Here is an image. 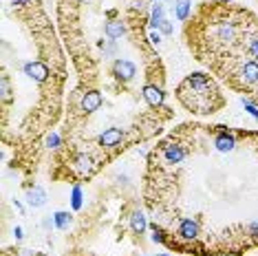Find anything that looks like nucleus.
Instances as JSON below:
<instances>
[{"instance_id": "f257e3e1", "label": "nucleus", "mask_w": 258, "mask_h": 256, "mask_svg": "<svg viewBox=\"0 0 258 256\" xmlns=\"http://www.w3.org/2000/svg\"><path fill=\"white\" fill-rule=\"evenodd\" d=\"M177 97L190 113H196V115H210L223 106V97H221L214 80L203 75V73L188 75L179 84Z\"/></svg>"}, {"instance_id": "20e7f679", "label": "nucleus", "mask_w": 258, "mask_h": 256, "mask_svg": "<svg viewBox=\"0 0 258 256\" xmlns=\"http://www.w3.org/2000/svg\"><path fill=\"white\" fill-rule=\"evenodd\" d=\"M24 73H27L31 80H35V82H44L49 75H51L49 67H47V64H42V62H29V64H24Z\"/></svg>"}, {"instance_id": "f8f14e48", "label": "nucleus", "mask_w": 258, "mask_h": 256, "mask_svg": "<svg viewBox=\"0 0 258 256\" xmlns=\"http://www.w3.org/2000/svg\"><path fill=\"white\" fill-rule=\"evenodd\" d=\"M55 225L60 230H67L71 225V214L69 212H55Z\"/></svg>"}, {"instance_id": "423d86ee", "label": "nucleus", "mask_w": 258, "mask_h": 256, "mask_svg": "<svg viewBox=\"0 0 258 256\" xmlns=\"http://www.w3.org/2000/svg\"><path fill=\"white\" fill-rule=\"evenodd\" d=\"M100 106H102L100 91H88V93H84V97H82V110H84V113H95Z\"/></svg>"}, {"instance_id": "a211bd4d", "label": "nucleus", "mask_w": 258, "mask_h": 256, "mask_svg": "<svg viewBox=\"0 0 258 256\" xmlns=\"http://www.w3.org/2000/svg\"><path fill=\"white\" fill-rule=\"evenodd\" d=\"M11 2H14V5H29L31 0H11Z\"/></svg>"}, {"instance_id": "1a4fd4ad", "label": "nucleus", "mask_w": 258, "mask_h": 256, "mask_svg": "<svg viewBox=\"0 0 258 256\" xmlns=\"http://www.w3.org/2000/svg\"><path fill=\"white\" fill-rule=\"evenodd\" d=\"M29 203L34 205V208H40V205L47 203V192L42 188H34L29 190Z\"/></svg>"}, {"instance_id": "2eb2a0df", "label": "nucleus", "mask_w": 258, "mask_h": 256, "mask_svg": "<svg viewBox=\"0 0 258 256\" xmlns=\"http://www.w3.org/2000/svg\"><path fill=\"white\" fill-rule=\"evenodd\" d=\"M243 104H245V109L249 110V115H254V117L258 119V110H256V106H254V104H252V102H249V100H243Z\"/></svg>"}, {"instance_id": "dca6fc26", "label": "nucleus", "mask_w": 258, "mask_h": 256, "mask_svg": "<svg viewBox=\"0 0 258 256\" xmlns=\"http://www.w3.org/2000/svg\"><path fill=\"white\" fill-rule=\"evenodd\" d=\"M159 29H161V31H163L166 36H170V34H172V24L168 22V20H163V22H161V27H159Z\"/></svg>"}, {"instance_id": "9d476101", "label": "nucleus", "mask_w": 258, "mask_h": 256, "mask_svg": "<svg viewBox=\"0 0 258 256\" xmlns=\"http://www.w3.org/2000/svg\"><path fill=\"white\" fill-rule=\"evenodd\" d=\"M190 0H174V16L179 20H186L190 16Z\"/></svg>"}, {"instance_id": "39448f33", "label": "nucleus", "mask_w": 258, "mask_h": 256, "mask_svg": "<svg viewBox=\"0 0 258 256\" xmlns=\"http://www.w3.org/2000/svg\"><path fill=\"white\" fill-rule=\"evenodd\" d=\"M141 95H143V100L148 102L153 109H159V106L163 104V91L159 89V86H155V84H146V86H143Z\"/></svg>"}, {"instance_id": "7ed1b4c3", "label": "nucleus", "mask_w": 258, "mask_h": 256, "mask_svg": "<svg viewBox=\"0 0 258 256\" xmlns=\"http://www.w3.org/2000/svg\"><path fill=\"white\" fill-rule=\"evenodd\" d=\"M121 142H124V130H120V128H108L100 135L102 148H117Z\"/></svg>"}, {"instance_id": "6ab92c4d", "label": "nucleus", "mask_w": 258, "mask_h": 256, "mask_svg": "<svg viewBox=\"0 0 258 256\" xmlns=\"http://www.w3.org/2000/svg\"><path fill=\"white\" fill-rule=\"evenodd\" d=\"M150 40H153V42H157V44H159V40H161V38H159V34H153V36H150Z\"/></svg>"}, {"instance_id": "0eeeda50", "label": "nucleus", "mask_w": 258, "mask_h": 256, "mask_svg": "<svg viewBox=\"0 0 258 256\" xmlns=\"http://www.w3.org/2000/svg\"><path fill=\"white\" fill-rule=\"evenodd\" d=\"M73 166H75V170L80 172L82 177H86V175H91V172H93V159L88 155H84V152H82V155L75 157Z\"/></svg>"}, {"instance_id": "f3484780", "label": "nucleus", "mask_w": 258, "mask_h": 256, "mask_svg": "<svg viewBox=\"0 0 258 256\" xmlns=\"http://www.w3.org/2000/svg\"><path fill=\"white\" fill-rule=\"evenodd\" d=\"M47 144H49V146H51V148H53V146H55V144H57V135H55V133H53V135H51V137H49V139H47Z\"/></svg>"}, {"instance_id": "6e6552de", "label": "nucleus", "mask_w": 258, "mask_h": 256, "mask_svg": "<svg viewBox=\"0 0 258 256\" xmlns=\"http://www.w3.org/2000/svg\"><path fill=\"white\" fill-rule=\"evenodd\" d=\"M124 34H126V27H124L121 20H110V22L106 24V36H108V38L117 40V38H121Z\"/></svg>"}, {"instance_id": "ddd939ff", "label": "nucleus", "mask_w": 258, "mask_h": 256, "mask_svg": "<svg viewBox=\"0 0 258 256\" xmlns=\"http://www.w3.org/2000/svg\"><path fill=\"white\" fill-rule=\"evenodd\" d=\"M150 22H153V27H155V29H159V27H161V22H163V7H155Z\"/></svg>"}, {"instance_id": "9b49d317", "label": "nucleus", "mask_w": 258, "mask_h": 256, "mask_svg": "<svg viewBox=\"0 0 258 256\" xmlns=\"http://www.w3.org/2000/svg\"><path fill=\"white\" fill-rule=\"evenodd\" d=\"M133 230L137 234H143V230H146V217H143L141 212H135L133 214Z\"/></svg>"}, {"instance_id": "4468645a", "label": "nucleus", "mask_w": 258, "mask_h": 256, "mask_svg": "<svg viewBox=\"0 0 258 256\" xmlns=\"http://www.w3.org/2000/svg\"><path fill=\"white\" fill-rule=\"evenodd\" d=\"M82 205V190H80V185H77L75 190H73V208H80Z\"/></svg>"}, {"instance_id": "aec40b11", "label": "nucleus", "mask_w": 258, "mask_h": 256, "mask_svg": "<svg viewBox=\"0 0 258 256\" xmlns=\"http://www.w3.org/2000/svg\"><path fill=\"white\" fill-rule=\"evenodd\" d=\"M77 2H86V0H77Z\"/></svg>"}, {"instance_id": "f03ea898", "label": "nucleus", "mask_w": 258, "mask_h": 256, "mask_svg": "<svg viewBox=\"0 0 258 256\" xmlns=\"http://www.w3.org/2000/svg\"><path fill=\"white\" fill-rule=\"evenodd\" d=\"M113 75L121 82H130L135 75H137V67L128 60H115L113 64Z\"/></svg>"}]
</instances>
